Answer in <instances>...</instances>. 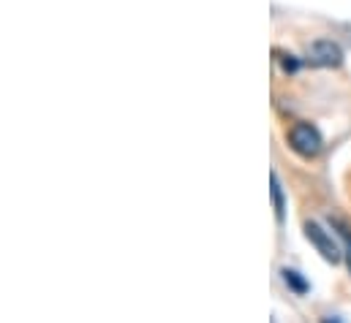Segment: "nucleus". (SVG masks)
I'll use <instances>...</instances> for the list:
<instances>
[{
    "label": "nucleus",
    "instance_id": "f257e3e1",
    "mask_svg": "<svg viewBox=\"0 0 351 323\" xmlns=\"http://www.w3.org/2000/svg\"><path fill=\"white\" fill-rule=\"evenodd\" d=\"M286 142H289V147H291L300 158H305V161L319 158L322 150H324V139H322L319 128L311 125V122H305V120L294 122V125L286 131Z\"/></svg>",
    "mask_w": 351,
    "mask_h": 323
},
{
    "label": "nucleus",
    "instance_id": "f03ea898",
    "mask_svg": "<svg viewBox=\"0 0 351 323\" xmlns=\"http://www.w3.org/2000/svg\"><path fill=\"white\" fill-rule=\"evenodd\" d=\"M311 66L316 68H338L343 63V49L335 44V41H327V38H319L308 47V57H305Z\"/></svg>",
    "mask_w": 351,
    "mask_h": 323
},
{
    "label": "nucleus",
    "instance_id": "7ed1b4c3",
    "mask_svg": "<svg viewBox=\"0 0 351 323\" xmlns=\"http://www.w3.org/2000/svg\"><path fill=\"white\" fill-rule=\"evenodd\" d=\"M305 237H308V242L316 247V253H322V258L324 261H330V263H338L343 255H341V247L338 242L332 240V234H327L319 223H305Z\"/></svg>",
    "mask_w": 351,
    "mask_h": 323
},
{
    "label": "nucleus",
    "instance_id": "20e7f679",
    "mask_svg": "<svg viewBox=\"0 0 351 323\" xmlns=\"http://www.w3.org/2000/svg\"><path fill=\"white\" fill-rule=\"evenodd\" d=\"M269 196H272V207H275V220L283 223V218H286V198H283V188H280V179H278L275 171L269 174Z\"/></svg>",
    "mask_w": 351,
    "mask_h": 323
},
{
    "label": "nucleus",
    "instance_id": "39448f33",
    "mask_svg": "<svg viewBox=\"0 0 351 323\" xmlns=\"http://www.w3.org/2000/svg\"><path fill=\"white\" fill-rule=\"evenodd\" d=\"M280 274H283V283H286L294 294H300V296H302V294H308V288H311V285H308V280H305L300 272H294V269H283Z\"/></svg>",
    "mask_w": 351,
    "mask_h": 323
},
{
    "label": "nucleus",
    "instance_id": "423d86ee",
    "mask_svg": "<svg viewBox=\"0 0 351 323\" xmlns=\"http://www.w3.org/2000/svg\"><path fill=\"white\" fill-rule=\"evenodd\" d=\"M322 323H341V318H324Z\"/></svg>",
    "mask_w": 351,
    "mask_h": 323
},
{
    "label": "nucleus",
    "instance_id": "0eeeda50",
    "mask_svg": "<svg viewBox=\"0 0 351 323\" xmlns=\"http://www.w3.org/2000/svg\"><path fill=\"white\" fill-rule=\"evenodd\" d=\"M349 269H351V255H349Z\"/></svg>",
    "mask_w": 351,
    "mask_h": 323
}]
</instances>
